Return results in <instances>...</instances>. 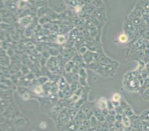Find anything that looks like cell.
Listing matches in <instances>:
<instances>
[{"mask_svg":"<svg viewBox=\"0 0 149 131\" xmlns=\"http://www.w3.org/2000/svg\"><path fill=\"white\" fill-rule=\"evenodd\" d=\"M119 40H120V41L121 42L125 43V42H126V41L128 40V37H127L126 35L123 34V35H121V36H120Z\"/></svg>","mask_w":149,"mask_h":131,"instance_id":"cell-1","label":"cell"},{"mask_svg":"<svg viewBox=\"0 0 149 131\" xmlns=\"http://www.w3.org/2000/svg\"><path fill=\"white\" fill-rule=\"evenodd\" d=\"M120 96L118 94H113V101H115V102H118L119 100H120Z\"/></svg>","mask_w":149,"mask_h":131,"instance_id":"cell-2","label":"cell"}]
</instances>
